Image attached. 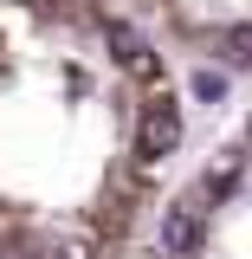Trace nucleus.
Segmentation results:
<instances>
[{"mask_svg":"<svg viewBox=\"0 0 252 259\" xmlns=\"http://www.w3.org/2000/svg\"><path fill=\"white\" fill-rule=\"evenodd\" d=\"M200 240H207V214H200L194 201H175V207L162 214V227H156L162 259H188V253H200Z\"/></svg>","mask_w":252,"mask_h":259,"instance_id":"obj_1","label":"nucleus"},{"mask_svg":"<svg viewBox=\"0 0 252 259\" xmlns=\"http://www.w3.org/2000/svg\"><path fill=\"white\" fill-rule=\"evenodd\" d=\"M226 59H233V65H252V26H233V32H226Z\"/></svg>","mask_w":252,"mask_h":259,"instance_id":"obj_5","label":"nucleus"},{"mask_svg":"<svg viewBox=\"0 0 252 259\" xmlns=\"http://www.w3.org/2000/svg\"><path fill=\"white\" fill-rule=\"evenodd\" d=\"M194 97H200V104H220V97H226V78H220V71H194Z\"/></svg>","mask_w":252,"mask_h":259,"instance_id":"obj_4","label":"nucleus"},{"mask_svg":"<svg viewBox=\"0 0 252 259\" xmlns=\"http://www.w3.org/2000/svg\"><path fill=\"white\" fill-rule=\"evenodd\" d=\"M175 143H181V117H175V104L162 97L156 110L142 117V156H168Z\"/></svg>","mask_w":252,"mask_h":259,"instance_id":"obj_2","label":"nucleus"},{"mask_svg":"<svg viewBox=\"0 0 252 259\" xmlns=\"http://www.w3.org/2000/svg\"><path fill=\"white\" fill-rule=\"evenodd\" d=\"M110 46H117V59H123V65H149V46H142L136 26H123V20L110 26Z\"/></svg>","mask_w":252,"mask_h":259,"instance_id":"obj_3","label":"nucleus"}]
</instances>
